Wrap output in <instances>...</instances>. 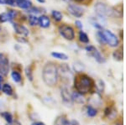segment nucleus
Here are the masks:
<instances>
[{
    "instance_id": "1",
    "label": "nucleus",
    "mask_w": 126,
    "mask_h": 125,
    "mask_svg": "<svg viewBox=\"0 0 126 125\" xmlns=\"http://www.w3.org/2000/svg\"><path fill=\"white\" fill-rule=\"evenodd\" d=\"M58 68L53 63L45 65L42 70V78L44 82L49 86H54L58 82Z\"/></svg>"
},
{
    "instance_id": "2",
    "label": "nucleus",
    "mask_w": 126,
    "mask_h": 125,
    "mask_svg": "<svg viewBox=\"0 0 126 125\" xmlns=\"http://www.w3.org/2000/svg\"><path fill=\"white\" fill-rule=\"evenodd\" d=\"M94 86L93 81L87 75H79L75 78V88L77 92L81 94H86L91 92Z\"/></svg>"
},
{
    "instance_id": "3",
    "label": "nucleus",
    "mask_w": 126,
    "mask_h": 125,
    "mask_svg": "<svg viewBox=\"0 0 126 125\" xmlns=\"http://www.w3.org/2000/svg\"><path fill=\"white\" fill-rule=\"evenodd\" d=\"M102 35L103 40H104V44H108L111 47H116L119 45V40L118 37L112 33L110 30H103Z\"/></svg>"
},
{
    "instance_id": "4",
    "label": "nucleus",
    "mask_w": 126,
    "mask_h": 125,
    "mask_svg": "<svg viewBox=\"0 0 126 125\" xmlns=\"http://www.w3.org/2000/svg\"><path fill=\"white\" fill-rule=\"evenodd\" d=\"M95 10L99 18H102V19L105 18L106 16H111L113 14V10L103 3H97L95 5Z\"/></svg>"
},
{
    "instance_id": "5",
    "label": "nucleus",
    "mask_w": 126,
    "mask_h": 125,
    "mask_svg": "<svg viewBox=\"0 0 126 125\" xmlns=\"http://www.w3.org/2000/svg\"><path fill=\"white\" fill-rule=\"evenodd\" d=\"M58 74L61 76L62 79L66 81V82H70V81L74 79L72 71L66 64H63V65L60 66L58 69Z\"/></svg>"
},
{
    "instance_id": "6",
    "label": "nucleus",
    "mask_w": 126,
    "mask_h": 125,
    "mask_svg": "<svg viewBox=\"0 0 126 125\" xmlns=\"http://www.w3.org/2000/svg\"><path fill=\"white\" fill-rule=\"evenodd\" d=\"M59 33L62 37L67 40H72L75 38V31L72 27L69 25H63L59 27Z\"/></svg>"
},
{
    "instance_id": "7",
    "label": "nucleus",
    "mask_w": 126,
    "mask_h": 125,
    "mask_svg": "<svg viewBox=\"0 0 126 125\" xmlns=\"http://www.w3.org/2000/svg\"><path fill=\"white\" fill-rule=\"evenodd\" d=\"M9 60L4 54L0 53V75L7 76L9 72Z\"/></svg>"
},
{
    "instance_id": "8",
    "label": "nucleus",
    "mask_w": 126,
    "mask_h": 125,
    "mask_svg": "<svg viewBox=\"0 0 126 125\" xmlns=\"http://www.w3.org/2000/svg\"><path fill=\"white\" fill-rule=\"evenodd\" d=\"M86 50L87 53L91 56H93L98 63H104L105 62V59L103 57L102 55L100 54V52L97 50L96 47H94L93 45H87L86 47Z\"/></svg>"
},
{
    "instance_id": "9",
    "label": "nucleus",
    "mask_w": 126,
    "mask_h": 125,
    "mask_svg": "<svg viewBox=\"0 0 126 125\" xmlns=\"http://www.w3.org/2000/svg\"><path fill=\"white\" fill-rule=\"evenodd\" d=\"M67 9L71 14L75 16V17H77V18L82 17L83 15V14H84V10H83V9H82L81 7H79L78 5H75V4H70L67 7Z\"/></svg>"
},
{
    "instance_id": "10",
    "label": "nucleus",
    "mask_w": 126,
    "mask_h": 125,
    "mask_svg": "<svg viewBox=\"0 0 126 125\" xmlns=\"http://www.w3.org/2000/svg\"><path fill=\"white\" fill-rule=\"evenodd\" d=\"M16 14H17V13L15 10H9L4 13H2L0 14V22L4 23V22L12 21L15 18Z\"/></svg>"
},
{
    "instance_id": "11",
    "label": "nucleus",
    "mask_w": 126,
    "mask_h": 125,
    "mask_svg": "<svg viewBox=\"0 0 126 125\" xmlns=\"http://www.w3.org/2000/svg\"><path fill=\"white\" fill-rule=\"evenodd\" d=\"M14 29H15V31L19 35H22V36H28L29 35V29L25 27V26L19 25V24L15 23L13 24Z\"/></svg>"
},
{
    "instance_id": "12",
    "label": "nucleus",
    "mask_w": 126,
    "mask_h": 125,
    "mask_svg": "<svg viewBox=\"0 0 126 125\" xmlns=\"http://www.w3.org/2000/svg\"><path fill=\"white\" fill-rule=\"evenodd\" d=\"M72 101L76 102V103L82 104V103H84L85 99L82 94L79 93V92H78L76 91V92H73L72 94Z\"/></svg>"
},
{
    "instance_id": "13",
    "label": "nucleus",
    "mask_w": 126,
    "mask_h": 125,
    "mask_svg": "<svg viewBox=\"0 0 126 125\" xmlns=\"http://www.w3.org/2000/svg\"><path fill=\"white\" fill-rule=\"evenodd\" d=\"M0 116H1L2 118H3V119L6 121V123H7L8 124H12V123L15 121V120H14V117H13V115H12L11 112H7V111L1 112H0Z\"/></svg>"
},
{
    "instance_id": "14",
    "label": "nucleus",
    "mask_w": 126,
    "mask_h": 125,
    "mask_svg": "<svg viewBox=\"0 0 126 125\" xmlns=\"http://www.w3.org/2000/svg\"><path fill=\"white\" fill-rule=\"evenodd\" d=\"M2 92L7 96H12L14 94V89L9 83H4L2 86Z\"/></svg>"
},
{
    "instance_id": "15",
    "label": "nucleus",
    "mask_w": 126,
    "mask_h": 125,
    "mask_svg": "<svg viewBox=\"0 0 126 125\" xmlns=\"http://www.w3.org/2000/svg\"><path fill=\"white\" fill-rule=\"evenodd\" d=\"M50 19L46 15H41L39 18V25L42 28H48L50 26Z\"/></svg>"
},
{
    "instance_id": "16",
    "label": "nucleus",
    "mask_w": 126,
    "mask_h": 125,
    "mask_svg": "<svg viewBox=\"0 0 126 125\" xmlns=\"http://www.w3.org/2000/svg\"><path fill=\"white\" fill-rule=\"evenodd\" d=\"M61 95H62V100L64 101L65 102H70L71 101H72V96L69 93L67 88H66V87L62 88V92H61Z\"/></svg>"
},
{
    "instance_id": "17",
    "label": "nucleus",
    "mask_w": 126,
    "mask_h": 125,
    "mask_svg": "<svg viewBox=\"0 0 126 125\" xmlns=\"http://www.w3.org/2000/svg\"><path fill=\"white\" fill-rule=\"evenodd\" d=\"M55 125H71V122L65 116H60L55 121Z\"/></svg>"
},
{
    "instance_id": "18",
    "label": "nucleus",
    "mask_w": 126,
    "mask_h": 125,
    "mask_svg": "<svg viewBox=\"0 0 126 125\" xmlns=\"http://www.w3.org/2000/svg\"><path fill=\"white\" fill-rule=\"evenodd\" d=\"M11 77H12V79H13V81L15 82V83H19V82H22L21 74H20V72H19L18 70H12Z\"/></svg>"
},
{
    "instance_id": "19",
    "label": "nucleus",
    "mask_w": 126,
    "mask_h": 125,
    "mask_svg": "<svg viewBox=\"0 0 126 125\" xmlns=\"http://www.w3.org/2000/svg\"><path fill=\"white\" fill-rule=\"evenodd\" d=\"M31 2L30 0H19L18 2V7L20 9H30L31 7Z\"/></svg>"
},
{
    "instance_id": "20",
    "label": "nucleus",
    "mask_w": 126,
    "mask_h": 125,
    "mask_svg": "<svg viewBox=\"0 0 126 125\" xmlns=\"http://www.w3.org/2000/svg\"><path fill=\"white\" fill-rule=\"evenodd\" d=\"M97 113V109L95 108H93L92 105L87 106V116L93 118V117L96 116Z\"/></svg>"
},
{
    "instance_id": "21",
    "label": "nucleus",
    "mask_w": 126,
    "mask_h": 125,
    "mask_svg": "<svg viewBox=\"0 0 126 125\" xmlns=\"http://www.w3.org/2000/svg\"><path fill=\"white\" fill-rule=\"evenodd\" d=\"M51 56H53L54 58H56V59L59 60H66L68 59V56L64 53H60V52H52Z\"/></svg>"
},
{
    "instance_id": "22",
    "label": "nucleus",
    "mask_w": 126,
    "mask_h": 125,
    "mask_svg": "<svg viewBox=\"0 0 126 125\" xmlns=\"http://www.w3.org/2000/svg\"><path fill=\"white\" fill-rule=\"evenodd\" d=\"M24 73H25L26 77L28 78V80L30 82H33L34 80V76H33V71L30 66H27V67L24 69Z\"/></svg>"
},
{
    "instance_id": "23",
    "label": "nucleus",
    "mask_w": 126,
    "mask_h": 125,
    "mask_svg": "<svg viewBox=\"0 0 126 125\" xmlns=\"http://www.w3.org/2000/svg\"><path fill=\"white\" fill-rule=\"evenodd\" d=\"M79 40H80L82 43H88L89 42V39L88 36L85 32L83 31H80L79 32Z\"/></svg>"
},
{
    "instance_id": "24",
    "label": "nucleus",
    "mask_w": 126,
    "mask_h": 125,
    "mask_svg": "<svg viewBox=\"0 0 126 125\" xmlns=\"http://www.w3.org/2000/svg\"><path fill=\"white\" fill-rule=\"evenodd\" d=\"M29 23L31 26H35L39 25V18L35 15H30L29 16Z\"/></svg>"
},
{
    "instance_id": "25",
    "label": "nucleus",
    "mask_w": 126,
    "mask_h": 125,
    "mask_svg": "<svg viewBox=\"0 0 126 125\" xmlns=\"http://www.w3.org/2000/svg\"><path fill=\"white\" fill-rule=\"evenodd\" d=\"M51 16L56 21H61L62 19V14L57 10H53L51 12Z\"/></svg>"
},
{
    "instance_id": "26",
    "label": "nucleus",
    "mask_w": 126,
    "mask_h": 125,
    "mask_svg": "<svg viewBox=\"0 0 126 125\" xmlns=\"http://www.w3.org/2000/svg\"><path fill=\"white\" fill-rule=\"evenodd\" d=\"M113 58L117 60H123V51H122V49H119V50H115L113 54Z\"/></svg>"
},
{
    "instance_id": "27",
    "label": "nucleus",
    "mask_w": 126,
    "mask_h": 125,
    "mask_svg": "<svg viewBox=\"0 0 126 125\" xmlns=\"http://www.w3.org/2000/svg\"><path fill=\"white\" fill-rule=\"evenodd\" d=\"M18 2H19V0H7L8 4L13 6V7H15V6L18 5Z\"/></svg>"
},
{
    "instance_id": "28",
    "label": "nucleus",
    "mask_w": 126,
    "mask_h": 125,
    "mask_svg": "<svg viewBox=\"0 0 126 125\" xmlns=\"http://www.w3.org/2000/svg\"><path fill=\"white\" fill-rule=\"evenodd\" d=\"M31 125H46V124L43 122H40V121H36V122L32 123Z\"/></svg>"
},
{
    "instance_id": "29",
    "label": "nucleus",
    "mask_w": 126,
    "mask_h": 125,
    "mask_svg": "<svg viewBox=\"0 0 126 125\" xmlns=\"http://www.w3.org/2000/svg\"><path fill=\"white\" fill-rule=\"evenodd\" d=\"M75 24H76V25L78 26V27L79 28V29H82V23H81V21H79V20H77V21L75 22Z\"/></svg>"
},
{
    "instance_id": "30",
    "label": "nucleus",
    "mask_w": 126,
    "mask_h": 125,
    "mask_svg": "<svg viewBox=\"0 0 126 125\" xmlns=\"http://www.w3.org/2000/svg\"><path fill=\"white\" fill-rule=\"evenodd\" d=\"M7 125H21V124H20L19 121L15 120V121H14V122L12 123V124H7Z\"/></svg>"
},
{
    "instance_id": "31",
    "label": "nucleus",
    "mask_w": 126,
    "mask_h": 125,
    "mask_svg": "<svg viewBox=\"0 0 126 125\" xmlns=\"http://www.w3.org/2000/svg\"><path fill=\"white\" fill-rule=\"evenodd\" d=\"M7 0H0V4H6Z\"/></svg>"
},
{
    "instance_id": "32",
    "label": "nucleus",
    "mask_w": 126,
    "mask_h": 125,
    "mask_svg": "<svg viewBox=\"0 0 126 125\" xmlns=\"http://www.w3.org/2000/svg\"><path fill=\"white\" fill-rule=\"evenodd\" d=\"M3 82V77L2 75H0V83H2Z\"/></svg>"
},
{
    "instance_id": "33",
    "label": "nucleus",
    "mask_w": 126,
    "mask_h": 125,
    "mask_svg": "<svg viewBox=\"0 0 126 125\" xmlns=\"http://www.w3.org/2000/svg\"><path fill=\"white\" fill-rule=\"evenodd\" d=\"M76 2H78V3H84L86 0H75Z\"/></svg>"
},
{
    "instance_id": "34",
    "label": "nucleus",
    "mask_w": 126,
    "mask_h": 125,
    "mask_svg": "<svg viewBox=\"0 0 126 125\" xmlns=\"http://www.w3.org/2000/svg\"><path fill=\"white\" fill-rule=\"evenodd\" d=\"M38 2H39V3H45V2H46V0H37Z\"/></svg>"
},
{
    "instance_id": "35",
    "label": "nucleus",
    "mask_w": 126,
    "mask_h": 125,
    "mask_svg": "<svg viewBox=\"0 0 126 125\" xmlns=\"http://www.w3.org/2000/svg\"><path fill=\"white\" fill-rule=\"evenodd\" d=\"M115 125H123V124H122L121 122H118V123H116V124H115Z\"/></svg>"
},
{
    "instance_id": "36",
    "label": "nucleus",
    "mask_w": 126,
    "mask_h": 125,
    "mask_svg": "<svg viewBox=\"0 0 126 125\" xmlns=\"http://www.w3.org/2000/svg\"><path fill=\"white\" fill-rule=\"evenodd\" d=\"M2 90V85H1V83H0V91Z\"/></svg>"
},
{
    "instance_id": "37",
    "label": "nucleus",
    "mask_w": 126,
    "mask_h": 125,
    "mask_svg": "<svg viewBox=\"0 0 126 125\" xmlns=\"http://www.w3.org/2000/svg\"><path fill=\"white\" fill-rule=\"evenodd\" d=\"M63 1H66V2H68L69 0H63Z\"/></svg>"
},
{
    "instance_id": "38",
    "label": "nucleus",
    "mask_w": 126,
    "mask_h": 125,
    "mask_svg": "<svg viewBox=\"0 0 126 125\" xmlns=\"http://www.w3.org/2000/svg\"><path fill=\"white\" fill-rule=\"evenodd\" d=\"M0 30H1V28H0Z\"/></svg>"
}]
</instances>
